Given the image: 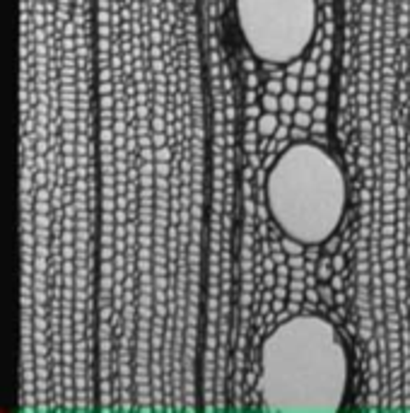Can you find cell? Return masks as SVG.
<instances>
[{
    "instance_id": "cell-10",
    "label": "cell",
    "mask_w": 410,
    "mask_h": 413,
    "mask_svg": "<svg viewBox=\"0 0 410 413\" xmlns=\"http://www.w3.org/2000/svg\"><path fill=\"white\" fill-rule=\"evenodd\" d=\"M314 107H316V102H314V97L309 95V92H300V95H297V109L314 112Z\"/></svg>"
},
{
    "instance_id": "cell-22",
    "label": "cell",
    "mask_w": 410,
    "mask_h": 413,
    "mask_svg": "<svg viewBox=\"0 0 410 413\" xmlns=\"http://www.w3.org/2000/svg\"><path fill=\"white\" fill-rule=\"evenodd\" d=\"M333 269H343V256H333Z\"/></svg>"
},
{
    "instance_id": "cell-21",
    "label": "cell",
    "mask_w": 410,
    "mask_h": 413,
    "mask_svg": "<svg viewBox=\"0 0 410 413\" xmlns=\"http://www.w3.org/2000/svg\"><path fill=\"white\" fill-rule=\"evenodd\" d=\"M246 87H249V90H256V87H258V75H256V73H249V75H246Z\"/></svg>"
},
{
    "instance_id": "cell-4",
    "label": "cell",
    "mask_w": 410,
    "mask_h": 413,
    "mask_svg": "<svg viewBox=\"0 0 410 413\" xmlns=\"http://www.w3.org/2000/svg\"><path fill=\"white\" fill-rule=\"evenodd\" d=\"M280 126V116L273 112H263L258 119H256V128H258V136L261 138H273L275 131Z\"/></svg>"
},
{
    "instance_id": "cell-19",
    "label": "cell",
    "mask_w": 410,
    "mask_h": 413,
    "mask_svg": "<svg viewBox=\"0 0 410 413\" xmlns=\"http://www.w3.org/2000/svg\"><path fill=\"white\" fill-rule=\"evenodd\" d=\"M314 119H318V121H323V119H326V107H323V102L314 107Z\"/></svg>"
},
{
    "instance_id": "cell-15",
    "label": "cell",
    "mask_w": 410,
    "mask_h": 413,
    "mask_svg": "<svg viewBox=\"0 0 410 413\" xmlns=\"http://www.w3.org/2000/svg\"><path fill=\"white\" fill-rule=\"evenodd\" d=\"M290 140H307V128L292 126V131H290Z\"/></svg>"
},
{
    "instance_id": "cell-13",
    "label": "cell",
    "mask_w": 410,
    "mask_h": 413,
    "mask_svg": "<svg viewBox=\"0 0 410 413\" xmlns=\"http://www.w3.org/2000/svg\"><path fill=\"white\" fill-rule=\"evenodd\" d=\"M302 73H304V61H302V58L287 63V75H302Z\"/></svg>"
},
{
    "instance_id": "cell-14",
    "label": "cell",
    "mask_w": 410,
    "mask_h": 413,
    "mask_svg": "<svg viewBox=\"0 0 410 413\" xmlns=\"http://www.w3.org/2000/svg\"><path fill=\"white\" fill-rule=\"evenodd\" d=\"M287 264H290V269H304V266H307V261H304V254L287 256Z\"/></svg>"
},
{
    "instance_id": "cell-16",
    "label": "cell",
    "mask_w": 410,
    "mask_h": 413,
    "mask_svg": "<svg viewBox=\"0 0 410 413\" xmlns=\"http://www.w3.org/2000/svg\"><path fill=\"white\" fill-rule=\"evenodd\" d=\"M318 85V82H314V78H302V92H314V87Z\"/></svg>"
},
{
    "instance_id": "cell-9",
    "label": "cell",
    "mask_w": 410,
    "mask_h": 413,
    "mask_svg": "<svg viewBox=\"0 0 410 413\" xmlns=\"http://www.w3.org/2000/svg\"><path fill=\"white\" fill-rule=\"evenodd\" d=\"M280 112H290V114L297 112V95H292V92L285 90L283 95H280Z\"/></svg>"
},
{
    "instance_id": "cell-6",
    "label": "cell",
    "mask_w": 410,
    "mask_h": 413,
    "mask_svg": "<svg viewBox=\"0 0 410 413\" xmlns=\"http://www.w3.org/2000/svg\"><path fill=\"white\" fill-rule=\"evenodd\" d=\"M261 107H263V112L278 114V112H280V97H278V95H270V92H266V95H263V90H261Z\"/></svg>"
},
{
    "instance_id": "cell-18",
    "label": "cell",
    "mask_w": 410,
    "mask_h": 413,
    "mask_svg": "<svg viewBox=\"0 0 410 413\" xmlns=\"http://www.w3.org/2000/svg\"><path fill=\"white\" fill-rule=\"evenodd\" d=\"M304 278H290V290H302L304 292Z\"/></svg>"
},
{
    "instance_id": "cell-7",
    "label": "cell",
    "mask_w": 410,
    "mask_h": 413,
    "mask_svg": "<svg viewBox=\"0 0 410 413\" xmlns=\"http://www.w3.org/2000/svg\"><path fill=\"white\" fill-rule=\"evenodd\" d=\"M314 124V114L311 112H304V109H297L292 114V126H302V128H311Z\"/></svg>"
},
{
    "instance_id": "cell-17",
    "label": "cell",
    "mask_w": 410,
    "mask_h": 413,
    "mask_svg": "<svg viewBox=\"0 0 410 413\" xmlns=\"http://www.w3.org/2000/svg\"><path fill=\"white\" fill-rule=\"evenodd\" d=\"M302 75H304V78H314L316 75V63L314 61H307V63H304V73H302Z\"/></svg>"
},
{
    "instance_id": "cell-5",
    "label": "cell",
    "mask_w": 410,
    "mask_h": 413,
    "mask_svg": "<svg viewBox=\"0 0 410 413\" xmlns=\"http://www.w3.org/2000/svg\"><path fill=\"white\" fill-rule=\"evenodd\" d=\"M316 278L321 280V283H328L333 278V264H331V259L326 256V259H321L318 264H316Z\"/></svg>"
},
{
    "instance_id": "cell-2",
    "label": "cell",
    "mask_w": 410,
    "mask_h": 413,
    "mask_svg": "<svg viewBox=\"0 0 410 413\" xmlns=\"http://www.w3.org/2000/svg\"><path fill=\"white\" fill-rule=\"evenodd\" d=\"M266 206L283 235L304 247H323L345 218V172L323 145L292 140L270 164Z\"/></svg>"
},
{
    "instance_id": "cell-23",
    "label": "cell",
    "mask_w": 410,
    "mask_h": 413,
    "mask_svg": "<svg viewBox=\"0 0 410 413\" xmlns=\"http://www.w3.org/2000/svg\"><path fill=\"white\" fill-rule=\"evenodd\" d=\"M307 297H309V300H311V302H316V300H318V295H316V290H309V292H307Z\"/></svg>"
},
{
    "instance_id": "cell-20",
    "label": "cell",
    "mask_w": 410,
    "mask_h": 413,
    "mask_svg": "<svg viewBox=\"0 0 410 413\" xmlns=\"http://www.w3.org/2000/svg\"><path fill=\"white\" fill-rule=\"evenodd\" d=\"M318 295H321V300H331V295H333V290L326 283H321V287H318Z\"/></svg>"
},
{
    "instance_id": "cell-3",
    "label": "cell",
    "mask_w": 410,
    "mask_h": 413,
    "mask_svg": "<svg viewBox=\"0 0 410 413\" xmlns=\"http://www.w3.org/2000/svg\"><path fill=\"white\" fill-rule=\"evenodd\" d=\"M239 34L263 63L302 58L318 32V0H234Z\"/></svg>"
},
{
    "instance_id": "cell-12",
    "label": "cell",
    "mask_w": 410,
    "mask_h": 413,
    "mask_svg": "<svg viewBox=\"0 0 410 413\" xmlns=\"http://www.w3.org/2000/svg\"><path fill=\"white\" fill-rule=\"evenodd\" d=\"M266 92H270V95H283L285 92V82L280 78H270L268 82H266Z\"/></svg>"
},
{
    "instance_id": "cell-1",
    "label": "cell",
    "mask_w": 410,
    "mask_h": 413,
    "mask_svg": "<svg viewBox=\"0 0 410 413\" xmlns=\"http://www.w3.org/2000/svg\"><path fill=\"white\" fill-rule=\"evenodd\" d=\"M350 389V355L331 319L290 314L261 346L258 394L266 411L335 413Z\"/></svg>"
},
{
    "instance_id": "cell-11",
    "label": "cell",
    "mask_w": 410,
    "mask_h": 413,
    "mask_svg": "<svg viewBox=\"0 0 410 413\" xmlns=\"http://www.w3.org/2000/svg\"><path fill=\"white\" fill-rule=\"evenodd\" d=\"M285 90L292 92V95H300L302 92V78L300 75H287V78H285Z\"/></svg>"
},
{
    "instance_id": "cell-8",
    "label": "cell",
    "mask_w": 410,
    "mask_h": 413,
    "mask_svg": "<svg viewBox=\"0 0 410 413\" xmlns=\"http://www.w3.org/2000/svg\"><path fill=\"white\" fill-rule=\"evenodd\" d=\"M280 242H283V249L287 252V256H292V254H304V249H307V247H304L302 242H297V239H292V237H287V235H283V239H280Z\"/></svg>"
}]
</instances>
